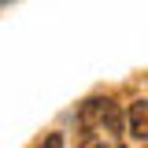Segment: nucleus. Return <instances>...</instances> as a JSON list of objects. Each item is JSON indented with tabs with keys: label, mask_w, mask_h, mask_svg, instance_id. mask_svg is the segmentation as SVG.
<instances>
[{
	"label": "nucleus",
	"mask_w": 148,
	"mask_h": 148,
	"mask_svg": "<svg viewBox=\"0 0 148 148\" xmlns=\"http://www.w3.org/2000/svg\"><path fill=\"white\" fill-rule=\"evenodd\" d=\"M78 126H82V133H119L122 115L108 96H92L78 108Z\"/></svg>",
	"instance_id": "obj_1"
},
{
	"label": "nucleus",
	"mask_w": 148,
	"mask_h": 148,
	"mask_svg": "<svg viewBox=\"0 0 148 148\" xmlns=\"http://www.w3.org/2000/svg\"><path fill=\"white\" fill-rule=\"evenodd\" d=\"M126 126H130V133H133L137 141H148V100H137V104L130 108Z\"/></svg>",
	"instance_id": "obj_2"
},
{
	"label": "nucleus",
	"mask_w": 148,
	"mask_h": 148,
	"mask_svg": "<svg viewBox=\"0 0 148 148\" xmlns=\"http://www.w3.org/2000/svg\"><path fill=\"white\" fill-rule=\"evenodd\" d=\"M82 148H122V145L115 141V133H85Z\"/></svg>",
	"instance_id": "obj_3"
},
{
	"label": "nucleus",
	"mask_w": 148,
	"mask_h": 148,
	"mask_svg": "<svg viewBox=\"0 0 148 148\" xmlns=\"http://www.w3.org/2000/svg\"><path fill=\"white\" fill-rule=\"evenodd\" d=\"M37 148H63V133H48V137H45Z\"/></svg>",
	"instance_id": "obj_4"
},
{
	"label": "nucleus",
	"mask_w": 148,
	"mask_h": 148,
	"mask_svg": "<svg viewBox=\"0 0 148 148\" xmlns=\"http://www.w3.org/2000/svg\"><path fill=\"white\" fill-rule=\"evenodd\" d=\"M0 4H8V0H0Z\"/></svg>",
	"instance_id": "obj_5"
}]
</instances>
